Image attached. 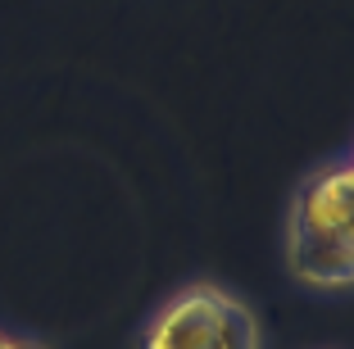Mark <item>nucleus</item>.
<instances>
[{"label":"nucleus","mask_w":354,"mask_h":349,"mask_svg":"<svg viewBox=\"0 0 354 349\" xmlns=\"http://www.w3.org/2000/svg\"><path fill=\"white\" fill-rule=\"evenodd\" d=\"M136 349H263L254 308L218 281H187L136 331Z\"/></svg>","instance_id":"nucleus-2"},{"label":"nucleus","mask_w":354,"mask_h":349,"mask_svg":"<svg viewBox=\"0 0 354 349\" xmlns=\"http://www.w3.org/2000/svg\"><path fill=\"white\" fill-rule=\"evenodd\" d=\"M345 164H350V168H354V141H350V145H345Z\"/></svg>","instance_id":"nucleus-4"},{"label":"nucleus","mask_w":354,"mask_h":349,"mask_svg":"<svg viewBox=\"0 0 354 349\" xmlns=\"http://www.w3.org/2000/svg\"><path fill=\"white\" fill-rule=\"evenodd\" d=\"M281 263L313 295L354 290V168L332 154L295 182L281 218Z\"/></svg>","instance_id":"nucleus-1"},{"label":"nucleus","mask_w":354,"mask_h":349,"mask_svg":"<svg viewBox=\"0 0 354 349\" xmlns=\"http://www.w3.org/2000/svg\"><path fill=\"white\" fill-rule=\"evenodd\" d=\"M0 349H50V345L41 336H32V331H19V327L0 322Z\"/></svg>","instance_id":"nucleus-3"}]
</instances>
